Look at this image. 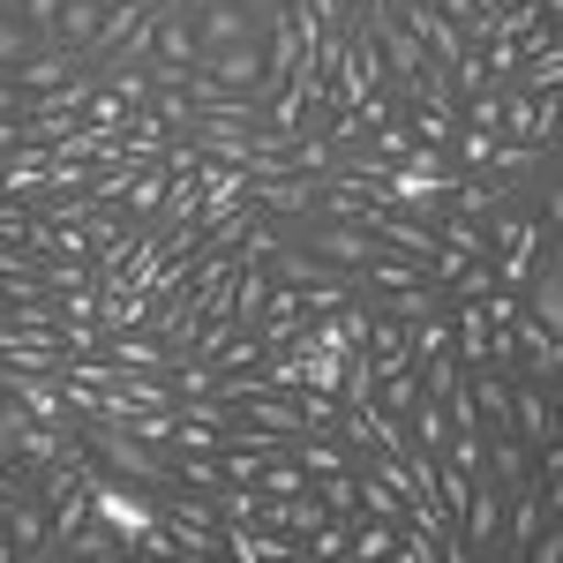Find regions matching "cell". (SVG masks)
Wrapping results in <instances>:
<instances>
[{"mask_svg":"<svg viewBox=\"0 0 563 563\" xmlns=\"http://www.w3.org/2000/svg\"><path fill=\"white\" fill-rule=\"evenodd\" d=\"M76 443L90 451V466L98 474H113V481H135V488H158L166 481V451H151L143 435H129L121 421H76Z\"/></svg>","mask_w":563,"mask_h":563,"instance_id":"obj_1","label":"cell"},{"mask_svg":"<svg viewBox=\"0 0 563 563\" xmlns=\"http://www.w3.org/2000/svg\"><path fill=\"white\" fill-rule=\"evenodd\" d=\"M286 233H294V241H301L316 263L346 271V278H353L368 256H376V233H368V225H353V218H301V225H286Z\"/></svg>","mask_w":563,"mask_h":563,"instance_id":"obj_2","label":"cell"},{"mask_svg":"<svg viewBox=\"0 0 563 563\" xmlns=\"http://www.w3.org/2000/svg\"><path fill=\"white\" fill-rule=\"evenodd\" d=\"M0 533L23 549V563H38L45 541H53V511H45L38 496H23V488H15V496H0Z\"/></svg>","mask_w":563,"mask_h":563,"instance_id":"obj_3","label":"cell"},{"mask_svg":"<svg viewBox=\"0 0 563 563\" xmlns=\"http://www.w3.org/2000/svg\"><path fill=\"white\" fill-rule=\"evenodd\" d=\"M541 496H533V481H519V488H504V533H496V556L504 563H519L526 556V541L541 533Z\"/></svg>","mask_w":563,"mask_h":563,"instance_id":"obj_4","label":"cell"},{"mask_svg":"<svg viewBox=\"0 0 563 563\" xmlns=\"http://www.w3.org/2000/svg\"><path fill=\"white\" fill-rule=\"evenodd\" d=\"M76 68H84V53H68V45H38V53L15 68V90H23V106H31V98H53V90L68 84Z\"/></svg>","mask_w":563,"mask_h":563,"instance_id":"obj_5","label":"cell"},{"mask_svg":"<svg viewBox=\"0 0 563 563\" xmlns=\"http://www.w3.org/2000/svg\"><path fill=\"white\" fill-rule=\"evenodd\" d=\"M286 459H294L308 481H316V474H346V466H353V451L339 443V435H308V429L286 435Z\"/></svg>","mask_w":563,"mask_h":563,"instance_id":"obj_6","label":"cell"},{"mask_svg":"<svg viewBox=\"0 0 563 563\" xmlns=\"http://www.w3.org/2000/svg\"><path fill=\"white\" fill-rule=\"evenodd\" d=\"M121 556H129V541H121L106 519H90L84 533H68V541H60V563H121Z\"/></svg>","mask_w":563,"mask_h":563,"instance_id":"obj_7","label":"cell"},{"mask_svg":"<svg viewBox=\"0 0 563 563\" xmlns=\"http://www.w3.org/2000/svg\"><path fill=\"white\" fill-rule=\"evenodd\" d=\"M98 23H106V0H60V45L68 53H90Z\"/></svg>","mask_w":563,"mask_h":563,"instance_id":"obj_8","label":"cell"},{"mask_svg":"<svg viewBox=\"0 0 563 563\" xmlns=\"http://www.w3.org/2000/svg\"><path fill=\"white\" fill-rule=\"evenodd\" d=\"M376 406H384V413H398V421H406V413L421 406V376H413V361H406V368H384V376H376Z\"/></svg>","mask_w":563,"mask_h":563,"instance_id":"obj_9","label":"cell"},{"mask_svg":"<svg viewBox=\"0 0 563 563\" xmlns=\"http://www.w3.org/2000/svg\"><path fill=\"white\" fill-rule=\"evenodd\" d=\"M435 241L459 249V256H488V225L481 218H459V211H435Z\"/></svg>","mask_w":563,"mask_h":563,"instance_id":"obj_10","label":"cell"},{"mask_svg":"<svg viewBox=\"0 0 563 563\" xmlns=\"http://www.w3.org/2000/svg\"><path fill=\"white\" fill-rule=\"evenodd\" d=\"M406 435H413L421 451H443V435H451V413H443V398H429V390H421V406L406 413Z\"/></svg>","mask_w":563,"mask_h":563,"instance_id":"obj_11","label":"cell"},{"mask_svg":"<svg viewBox=\"0 0 563 563\" xmlns=\"http://www.w3.org/2000/svg\"><path fill=\"white\" fill-rule=\"evenodd\" d=\"M339 421H346V398L339 390H301V429L308 435H339Z\"/></svg>","mask_w":563,"mask_h":563,"instance_id":"obj_12","label":"cell"},{"mask_svg":"<svg viewBox=\"0 0 563 563\" xmlns=\"http://www.w3.org/2000/svg\"><path fill=\"white\" fill-rule=\"evenodd\" d=\"M308 488H316V504H323L331 519H353V511H361V496H353V466H346V474H316Z\"/></svg>","mask_w":563,"mask_h":563,"instance_id":"obj_13","label":"cell"},{"mask_svg":"<svg viewBox=\"0 0 563 563\" xmlns=\"http://www.w3.org/2000/svg\"><path fill=\"white\" fill-rule=\"evenodd\" d=\"M31 53H38V38H31V31H23V15L8 8V15H0V76H15Z\"/></svg>","mask_w":563,"mask_h":563,"instance_id":"obj_14","label":"cell"},{"mask_svg":"<svg viewBox=\"0 0 563 563\" xmlns=\"http://www.w3.org/2000/svg\"><path fill=\"white\" fill-rule=\"evenodd\" d=\"M15 15L38 45H60V0H15Z\"/></svg>","mask_w":563,"mask_h":563,"instance_id":"obj_15","label":"cell"},{"mask_svg":"<svg viewBox=\"0 0 563 563\" xmlns=\"http://www.w3.org/2000/svg\"><path fill=\"white\" fill-rule=\"evenodd\" d=\"M0 121H23V90H15V76H0Z\"/></svg>","mask_w":563,"mask_h":563,"instance_id":"obj_16","label":"cell"},{"mask_svg":"<svg viewBox=\"0 0 563 563\" xmlns=\"http://www.w3.org/2000/svg\"><path fill=\"white\" fill-rule=\"evenodd\" d=\"M23 143H31V135H23V121H0V158H15Z\"/></svg>","mask_w":563,"mask_h":563,"instance_id":"obj_17","label":"cell"},{"mask_svg":"<svg viewBox=\"0 0 563 563\" xmlns=\"http://www.w3.org/2000/svg\"><path fill=\"white\" fill-rule=\"evenodd\" d=\"M278 8H301V0H278Z\"/></svg>","mask_w":563,"mask_h":563,"instance_id":"obj_18","label":"cell"}]
</instances>
